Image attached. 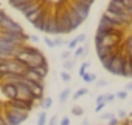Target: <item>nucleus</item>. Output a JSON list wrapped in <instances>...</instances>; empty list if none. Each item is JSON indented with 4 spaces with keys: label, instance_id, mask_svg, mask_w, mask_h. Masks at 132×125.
<instances>
[{
    "label": "nucleus",
    "instance_id": "obj_25",
    "mask_svg": "<svg viewBox=\"0 0 132 125\" xmlns=\"http://www.w3.org/2000/svg\"><path fill=\"white\" fill-rule=\"evenodd\" d=\"M72 113H73L75 116H82V114H84V108H82V107H73V108H72Z\"/></svg>",
    "mask_w": 132,
    "mask_h": 125
},
{
    "label": "nucleus",
    "instance_id": "obj_17",
    "mask_svg": "<svg viewBox=\"0 0 132 125\" xmlns=\"http://www.w3.org/2000/svg\"><path fill=\"white\" fill-rule=\"evenodd\" d=\"M28 2H31V0H10V5H11L14 9H17L19 6H22V5H25V3H28Z\"/></svg>",
    "mask_w": 132,
    "mask_h": 125
},
{
    "label": "nucleus",
    "instance_id": "obj_12",
    "mask_svg": "<svg viewBox=\"0 0 132 125\" xmlns=\"http://www.w3.org/2000/svg\"><path fill=\"white\" fill-rule=\"evenodd\" d=\"M106 11H109L110 14H113V16H117V17H120V19H123V20H126V23H127V25H130V23H132V19H130V17H127V16H124V14H123L121 11H118V9H117L115 6H112V5H109Z\"/></svg>",
    "mask_w": 132,
    "mask_h": 125
},
{
    "label": "nucleus",
    "instance_id": "obj_5",
    "mask_svg": "<svg viewBox=\"0 0 132 125\" xmlns=\"http://www.w3.org/2000/svg\"><path fill=\"white\" fill-rule=\"evenodd\" d=\"M40 6H42V3L39 2V0H31V2H28V3H25V5H22V6H19L17 11H20L25 17H28L30 14H33L34 11H37Z\"/></svg>",
    "mask_w": 132,
    "mask_h": 125
},
{
    "label": "nucleus",
    "instance_id": "obj_24",
    "mask_svg": "<svg viewBox=\"0 0 132 125\" xmlns=\"http://www.w3.org/2000/svg\"><path fill=\"white\" fill-rule=\"evenodd\" d=\"M89 67H90V64H89V62H84V64L81 65V68H79V76L82 77L86 73H87V70H89Z\"/></svg>",
    "mask_w": 132,
    "mask_h": 125
},
{
    "label": "nucleus",
    "instance_id": "obj_21",
    "mask_svg": "<svg viewBox=\"0 0 132 125\" xmlns=\"http://www.w3.org/2000/svg\"><path fill=\"white\" fill-rule=\"evenodd\" d=\"M87 93H89V90H87V88H79V90H78V91H76V93L73 94V99L76 100V99H79V97H82V96H86Z\"/></svg>",
    "mask_w": 132,
    "mask_h": 125
},
{
    "label": "nucleus",
    "instance_id": "obj_27",
    "mask_svg": "<svg viewBox=\"0 0 132 125\" xmlns=\"http://www.w3.org/2000/svg\"><path fill=\"white\" fill-rule=\"evenodd\" d=\"M61 79H62L65 84H69V82H70V74H69L67 71H62V73H61Z\"/></svg>",
    "mask_w": 132,
    "mask_h": 125
},
{
    "label": "nucleus",
    "instance_id": "obj_14",
    "mask_svg": "<svg viewBox=\"0 0 132 125\" xmlns=\"http://www.w3.org/2000/svg\"><path fill=\"white\" fill-rule=\"evenodd\" d=\"M47 22H48V16H45V17L39 19V20L34 23V28H36L37 31H40V33H45V28H47Z\"/></svg>",
    "mask_w": 132,
    "mask_h": 125
},
{
    "label": "nucleus",
    "instance_id": "obj_7",
    "mask_svg": "<svg viewBox=\"0 0 132 125\" xmlns=\"http://www.w3.org/2000/svg\"><path fill=\"white\" fill-rule=\"evenodd\" d=\"M5 105H6V107H11V108L27 110V111H31V108H33V102H25V100H19V99H11V100L6 102Z\"/></svg>",
    "mask_w": 132,
    "mask_h": 125
},
{
    "label": "nucleus",
    "instance_id": "obj_26",
    "mask_svg": "<svg viewBox=\"0 0 132 125\" xmlns=\"http://www.w3.org/2000/svg\"><path fill=\"white\" fill-rule=\"evenodd\" d=\"M62 67H64V70H65V71H69V70H72V68H73V62H72L70 59H69V60H64V65H62Z\"/></svg>",
    "mask_w": 132,
    "mask_h": 125
},
{
    "label": "nucleus",
    "instance_id": "obj_22",
    "mask_svg": "<svg viewBox=\"0 0 132 125\" xmlns=\"http://www.w3.org/2000/svg\"><path fill=\"white\" fill-rule=\"evenodd\" d=\"M40 105H42L44 110H48V108H51V105H53V99H51V97H45Z\"/></svg>",
    "mask_w": 132,
    "mask_h": 125
},
{
    "label": "nucleus",
    "instance_id": "obj_35",
    "mask_svg": "<svg viewBox=\"0 0 132 125\" xmlns=\"http://www.w3.org/2000/svg\"><path fill=\"white\" fill-rule=\"evenodd\" d=\"M59 125H70V119L69 117H62L59 120Z\"/></svg>",
    "mask_w": 132,
    "mask_h": 125
},
{
    "label": "nucleus",
    "instance_id": "obj_6",
    "mask_svg": "<svg viewBox=\"0 0 132 125\" xmlns=\"http://www.w3.org/2000/svg\"><path fill=\"white\" fill-rule=\"evenodd\" d=\"M123 56L121 54H117L112 60V64H110V68L107 70L109 73H112L113 76H121L123 74Z\"/></svg>",
    "mask_w": 132,
    "mask_h": 125
},
{
    "label": "nucleus",
    "instance_id": "obj_1",
    "mask_svg": "<svg viewBox=\"0 0 132 125\" xmlns=\"http://www.w3.org/2000/svg\"><path fill=\"white\" fill-rule=\"evenodd\" d=\"M28 114H30V111H27V110L11 108V107L3 105L2 117H3V120L6 122V125H20V123H23V122L28 119Z\"/></svg>",
    "mask_w": 132,
    "mask_h": 125
},
{
    "label": "nucleus",
    "instance_id": "obj_38",
    "mask_svg": "<svg viewBox=\"0 0 132 125\" xmlns=\"http://www.w3.org/2000/svg\"><path fill=\"white\" fill-rule=\"evenodd\" d=\"M104 99H106V103H107V102L115 99V94H104Z\"/></svg>",
    "mask_w": 132,
    "mask_h": 125
},
{
    "label": "nucleus",
    "instance_id": "obj_20",
    "mask_svg": "<svg viewBox=\"0 0 132 125\" xmlns=\"http://www.w3.org/2000/svg\"><path fill=\"white\" fill-rule=\"evenodd\" d=\"M37 125H47V113L42 111L37 116Z\"/></svg>",
    "mask_w": 132,
    "mask_h": 125
},
{
    "label": "nucleus",
    "instance_id": "obj_47",
    "mask_svg": "<svg viewBox=\"0 0 132 125\" xmlns=\"http://www.w3.org/2000/svg\"><path fill=\"white\" fill-rule=\"evenodd\" d=\"M81 2H86V3H89V5H92L95 0H81Z\"/></svg>",
    "mask_w": 132,
    "mask_h": 125
},
{
    "label": "nucleus",
    "instance_id": "obj_2",
    "mask_svg": "<svg viewBox=\"0 0 132 125\" xmlns=\"http://www.w3.org/2000/svg\"><path fill=\"white\" fill-rule=\"evenodd\" d=\"M0 31H6V33H16V34H23V29L19 23H16L11 17L6 14L0 19Z\"/></svg>",
    "mask_w": 132,
    "mask_h": 125
},
{
    "label": "nucleus",
    "instance_id": "obj_9",
    "mask_svg": "<svg viewBox=\"0 0 132 125\" xmlns=\"http://www.w3.org/2000/svg\"><path fill=\"white\" fill-rule=\"evenodd\" d=\"M3 94H5V97L6 99H16L17 97V87L14 85V84H3Z\"/></svg>",
    "mask_w": 132,
    "mask_h": 125
},
{
    "label": "nucleus",
    "instance_id": "obj_42",
    "mask_svg": "<svg viewBox=\"0 0 132 125\" xmlns=\"http://www.w3.org/2000/svg\"><path fill=\"white\" fill-rule=\"evenodd\" d=\"M96 85H98V87H106V85H107V82H106V80H98V82H96Z\"/></svg>",
    "mask_w": 132,
    "mask_h": 125
},
{
    "label": "nucleus",
    "instance_id": "obj_16",
    "mask_svg": "<svg viewBox=\"0 0 132 125\" xmlns=\"http://www.w3.org/2000/svg\"><path fill=\"white\" fill-rule=\"evenodd\" d=\"M124 51H126V54L127 56H132V36H129L127 39H126V42H124Z\"/></svg>",
    "mask_w": 132,
    "mask_h": 125
},
{
    "label": "nucleus",
    "instance_id": "obj_34",
    "mask_svg": "<svg viewBox=\"0 0 132 125\" xmlns=\"http://www.w3.org/2000/svg\"><path fill=\"white\" fill-rule=\"evenodd\" d=\"M69 48H70V49H76V48H78V43H76V40H75V39L69 42Z\"/></svg>",
    "mask_w": 132,
    "mask_h": 125
},
{
    "label": "nucleus",
    "instance_id": "obj_39",
    "mask_svg": "<svg viewBox=\"0 0 132 125\" xmlns=\"http://www.w3.org/2000/svg\"><path fill=\"white\" fill-rule=\"evenodd\" d=\"M118 117H120V119H126V117H127V113H126L124 110H120V111H118Z\"/></svg>",
    "mask_w": 132,
    "mask_h": 125
},
{
    "label": "nucleus",
    "instance_id": "obj_41",
    "mask_svg": "<svg viewBox=\"0 0 132 125\" xmlns=\"http://www.w3.org/2000/svg\"><path fill=\"white\" fill-rule=\"evenodd\" d=\"M53 40H54V43H56V46H61V45H62V43H64V42H62V39H61V37H56V39H53Z\"/></svg>",
    "mask_w": 132,
    "mask_h": 125
},
{
    "label": "nucleus",
    "instance_id": "obj_4",
    "mask_svg": "<svg viewBox=\"0 0 132 125\" xmlns=\"http://www.w3.org/2000/svg\"><path fill=\"white\" fill-rule=\"evenodd\" d=\"M5 67H6V73H11V74H20V76H23L27 73V65H23L22 62L17 60V59L5 60Z\"/></svg>",
    "mask_w": 132,
    "mask_h": 125
},
{
    "label": "nucleus",
    "instance_id": "obj_31",
    "mask_svg": "<svg viewBox=\"0 0 132 125\" xmlns=\"http://www.w3.org/2000/svg\"><path fill=\"white\" fill-rule=\"evenodd\" d=\"M113 117V113H104L101 114V120H110Z\"/></svg>",
    "mask_w": 132,
    "mask_h": 125
},
{
    "label": "nucleus",
    "instance_id": "obj_32",
    "mask_svg": "<svg viewBox=\"0 0 132 125\" xmlns=\"http://www.w3.org/2000/svg\"><path fill=\"white\" fill-rule=\"evenodd\" d=\"M75 40H76V43L79 45V43H82L84 40H86V34H79V36H76L75 37Z\"/></svg>",
    "mask_w": 132,
    "mask_h": 125
},
{
    "label": "nucleus",
    "instance_id": "obj_45",
    "mask_svg": "<svg viewBox=\"0 0 132 125\" xmlns=\"http://www.w3.org/2000/svg\"><path fill=\"white\" fill-rule=\"evenodd\" d=\"M0 125H6V122L3 120V117H2V114H0Z\"/></svg>",
    "mask_w": 132,
    "mask_h": 125
},
{
    "label": "nucleus",
    "instance_id": "obj_44",
    "mask_svg": "<svg viewBox=\"0 0 132 125\" xmlns=\"http://www.w3.org/2000/svg\"><path fill=\"white\" fill-rule=\"evenodd\" d=\"M124 91H132V82L126 84V90H124Z\"/></svg>",
    "mask_w": 132,
    "mask_h": 125
},
{
    "label": "nucleus",
    "instance_id": "obj_37",
    "mask_svg": "<svg viewBox=\"0 0 132 125\" xmlns=\"http://www.w3.org/2000/svg\"><path fill=\"white\" fill-rule=\"evenodd\" d=\"M107 125H120V122H118L117 117H112L110 120H107Z\"/></svg>",
    "mask_w": 132,
    "mask_h": 125
},
{
    "label": "nucleus",
    "instance_id": "obj_30",
    "mask_svg": "<svg viewBox=\"0 0 132 125\" xmlns=\"http://www.w3.org/2000/svg\"><path fill=\"white\" fill-rule=\"evenodd\" d=\"M118 2H121L127 9H130V11H132V0H118Z\"/></svg>",
    "mask_w": 132,
    "mask_h": 125
},
{
    "label": "nucleus",
    "instance_id": "obj_18",
    "mask_svg": "<svg viewBox=\"0 0 132 125\" xmlns=\"http://www.w3.org/2000/svg\"><path fill=\"white\" fill-rule=\"evenodd\" d=\"M95 79H96V76H95L93 73H86V74L82 76V80H84L86 84H93Z\"/></svg>",
    "mask_w": 132,
    "mask_h": 125
},
{
    "label": "nucleus",
    "instance_id": "obj_40",
    "mask_svg": "<svg viewBox=\"0 0 132 125\" xmlns=\"http://www.w3.org/2000/svg\"><path fill=\"white\" fill-rule=\"evenodd\" d=\"M57 123H59V119H57L56 116H53V117H51V120L48 122V125H57Z\"/></svg>",
    "mask_w": 132,
    "mask_h": 125
},
{
    "label": "nucleus",
    "instance_id": "obj_46",
    "mask_svg": "<svg viewBox=\"0 0 132 125\" xmlns=\"http://www.w3.org/2000/svg\"><path fill=\"white\" fill-rule=\"evenodd\" d=\"M30 39H31V40H33V42H39V39H37V37H36V36H30Z\"/></svg>",
    "mask_w": 132,
    "mask_h": 125
},
{
    "label": "nucleus",
    "instance_id": "obj_15",
    "mask_svg": "<svg viewBox=\"0 0 132 125\" xmlns=\"http://www.w3.org/2000/svg\"><path fill=\"white\" fill-rule=\"evenodd\" d=\"M115 56H117V54H110V56H107V57H104V59L100 60V62H101V65L104 67V70H109V68H110V64H112V60H113Z\"/></svg>",
    "mask_w": 132,
    "mask_h": 125
},
{
    "label": "nucleus",
    "instance_id": "obj_10",
    "mask_svg": "<svg viewBox=\"0 0 132 125\" xmlns=\"http://www.w3.org/2000/svg\"><path fill=\"white\" fill-rule=\"evenodd\" d=\"M67 9H69V19H70V23H72V26H73V29H76L78 26H81V23L84 22L73 9H70L69 6H67Z\"/></svg>",
    "mask_w": 132,
    "mask_h": 125
},
{
    "label": "nucleus",
    "instance_id": "obj_28",
    "mask_svg": "<svg viewBox=\"0 0 132 125\" xmlns=\"http://www.w3.org/2000/svg\"><path fill=\"white\" fill-rule=\"evenodd\" d=\"M44 42L47 43V46H50V48H56V43H54V40H53V39L45 37V39H44Z\"/></svg>",
    "mask_w": 132,
    "mask_h": 125
},
{
    "label": "nucleus",
    "instance_id": "obj_36",
    "mask_svg": "<svg viewBox=\"0 0 132 125\" xmlns=\"http://www.w3.org/2000/svg\"><path fill=\"white\" fill-rule=\"evenodd\" d=\"M104 107H106V102H101V103H96V108H95V111H96V113H100V111H101V110H103Z\"/></svg>",
    "mask_w": 132,
    "mask_h": 125
},
{
    "label": "nucleus",
    "instance_id": "obj_3",
    "mask_svg": "<svg viewBox=\"0 0 132 125\" xmlns=\"http://www.w3.org/2000/svg\"><path fill=\"white\" fill-rule=\"evenodd\" d=\"M70 9H73L82 20H86L90 14V5L86 2H81V0H72V3L69 5Z\"/></svg>",
    "mask_w": 132,
    "mask_h": 125
},
{
    "label": "nucleus",
    "instance_id": "obj_33",
    "mask_svg": "<svg viewBox=\"0 0 132 125\" xmlns=\"http://www.w3.org/2000/svg\"><path fill=\"white\" fill-rule=\"evenodd\" d=\"M61 59H62V60H69V59H70V51H64V53L61 54Z\"/></svg>",
    "mask_w": 132,
    "mask_h": 125
},
{
    "label": "nucleus",
    "instance_id": "obj_8",
    "mask_svg": "<svg viewBox=\"0 0 132 125\" xmlns=\"http://www.w3.org/2000/svg\"><path fill=\"white\" fill-rule=\"evenodd\" d=\"M45 33H48V34H51V36H59L57 22H56V17H54V16H50V14H48V22H47Z\"/></svg>",
    "mask_w": 132,
    "mask_h": 125
},
{
    "label": "nucleus",
    "instance_id": "obj_19",
    "mask_svg": "<svg viewBox=\"0 0 132 125\" xmlns=\"http://www.w3.org/2000/svg\"><path fill=\"white\" fill-rule=\"evenodd\" d=\"M70 97V90L69 88H65L64 91H61V94H59V100L64 103V102H67V99Z\"/></svg>",
    "mask_w": 132,
    "mask_h": 125
},
{
    "label": "nucleus",
    "instance_id": "obj_13",
    "mask_svg": "<svg viewBox=\"0 0 132 125\" xmlns=\"http://www.w3.org/2000/svg\"><path fill=\"white\" fill-rule=\"evenodd\" d=\"M100 25H103V26H106V28H109V29H120L121 31V28L117 25V23H113L112 20H109L107 17H101V20H100Z\"/></svg>",
    "mask_w": 132,
    "mask_h": 125
},
{
    "label": "nucleus",
    "instance_id": "obj_11",
    "mask_svg": "<svg viewBox=\"0 0 132 125\" xmlns=\"http://www.w3.org/2000/svg\"><path fill=\"white\" fill-rule=\"evenodd\" d=\"M2 80H3V84H20L22 80H23V76H20V74H11V73H6L3 77H2Z\"/></svg>",
    "mask_w": 132,
    "mask_h": 125
},
{
    "label": "nucleus",
    "instance_id": "obj_23",
    "mask_svg": "<svg viewBox=\"0 0 132 125\" xmlns=\"http://www.w3.org/2000/svg\"><path fill=\"white\" fill-rule=\"evenodd\" d=\"M84 53H86V48H84V46H78V48L75 49V57H76V59L84 57Z\"/></svg>",
    "mask_w": 132,
    "mask_h": 125
},
{
    "label": "nucleus",
    "instance_id": "obj_43",
    "mask_svg": "<svg viewBox=\"0 0 132 125\" xmlns=\"http://www.w3.org/2000/svg\"><path fill=\"white\" fill-rule=\"evenodd\" d=\"M101 102H106L104 96H98V97H96V103H101Z\"/></svg>",
    "mask_w": 132,
    "mask_h": 125
},
{
    "label": "nucleus",
    "instance_id": "obj_29",
    "mask_svg": "<svg viewBox=\"0 0 132 125\" xmlns=\"http://www.w3.org/2000/svg\"><path fill=\"white\" fill-rule=\"evenodd\" d=\"M115 97H118V99H121V100H126V99H127V91H118V93L115 94Z\"/></svg>",
    "mask_w": 132,
    "mask_h": 125
}]
</instances>
